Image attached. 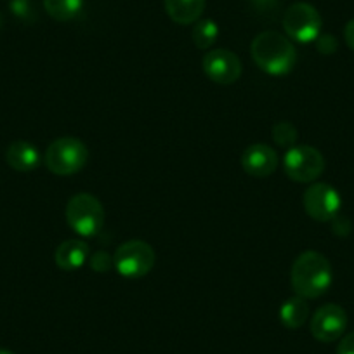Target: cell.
<instances>
[{
	"mask_svg": "<svg viewBox=\"0 0 354 354\" xmlns=\"http://www.w3.org/2000/svg\"><path fill=\"white\" fill-rule=\"evenodd\" d=\"M155 250L142 240H131L122 243L113 255V266L118 274L129 280L142 278L155 266Z\"/></svg>",
	"mask_w": 354,
	"mask_h": 354,
	"instance_id": "5b68a950",
	"label": "cell"
},
{
	"mask_svg": "<svg viewBox=\"0 0 354 354\" xmlns=\"http://www.w3.org/2000/svg\"><path fill=\"white\" fill-rule=\"evenodd\" d=\"M66 223L71 230L84 238L100 234L104 226V209L100 200L91 193H78L66 203Z\"/></svg>",
	"mask_w": 354,
	"mask_h": 354,
	"instance_id": "3957f363",
	"label": "cell"
},
{
	"mask_svg": "<svg viewBox=\"0 0 354 354\" xmlns=\"http://www.w3.org/2000/svg\"><path fill=\"white\" fill-rule=\"evenodd\" d=\"M273 139L281 148H292L297 141V129L292 122H278L273 125Z\"/></svg>",
	"mask_w": 354,
	"mask_h": 354,
	"instance_id": "ac0fdd59",
	"label": "cell"
},
{
	"mask_svg": "<svg viewBox=\"0 0 354 354\" xmlns=\"http://www.w3.org/2000/svg\"><path fill=\"white\" fill-rule=\"evenodd\" d=\"M217 37H219V26L214 19H198L193 26L192 39L200 50L210 49L216 44Z\"/></svg>",
	"mask_w": 354,
	"mask_h": 354,
	"instance_id": "e0dca14e",
	"label": "cell"
},
{
	"mask_svg": "<svg viewBox=\"0 0 354 354\" xmlns=\"http://www.w3.org/2000/svg\"><path fill=\"white\" fill-rule=\"evenodd\" d=\"M347 328V313L339 304H325L313 315L311 333L316 340L330 344L339 340Z\"/></svg>",
	"mask_w": 354,
	"mask_h": 354,
	"instance_id": "9c48e42d",
	"label": "cell"
},
{
	"mask_svg": "<svg viewBox=\"0 0 354 354\" xmlns=\"http://www.w3.org/2000/svg\"><path fill=\"white\" fill-rule=\"evenodd\" d=\"M330 223H332V227L333 231H335V234H339V236H347V234L351 233V223L346 219V217L337 216L335 219L330 221Z\"/></svg>",
	"mask_w": 354,
	"mask_h": 354,
	"instance_id": "7402d4cb",
	"label": "cell"
},
{
	"mask_svg": "<svg viewBox=\"0 0 354 354\" xmlns=\"http://www.w3.org/2000/svg\"><path fill=\"white\" fill-rule=\"evenodd\" d=\"M308 316H309L308 302H306V299L299 297V295L297 297L287 299L280 309L281 323H283V326H287V328L290 330L301 328V326L306 323V319H308Z\"/></svg>",
	"mask_w": 354,
	"mask_h": 354,
	"instance_id": "9a60e30c",
	"label": "cell"
},
{
	"mask_svg": "<svg viewBox=\"0 0 354 354\" xmlns=\"http://www.w3.org/2000/svg\"><path fill=\"white\" fill-rule=\"evenodd\" d=\"M316 47H318V50L322 54H333L339 49V44H337L333 35H319L316 39Z\"/></svg>",
	"mask_w": 354,
	"mask_h": 354,
	"instance_id": "ffe728a7",
	"label": "cell"
},
{
	"mask_svg": "<svg viewBox=\"0 0 354 354\" xmlns=\"http://www.w3.org/2000/svg\"><path fill=\"white\" fill-rule=\"evenodd\" d=\"M113 264V257L106 254V252H96L91 259V266H93V270L97 271V273H104L108 271Z\"/></svg>",
	"mask_w": 354,
	"mask_h": 354,
	"instance_id": "d6986e66",
	"label": "cell"
},
{
	"mask_svg": "<svg viewBox=\"0 0 354 354\" xmlns=\"http://www.w3.org/2000/svg\"><path fill=\"white\" fill-rule=\"evenodd\" d=\"M0 354H15V353H12V351H9V349H0Z\"/></svg>",
	"mask_w": 354,
	"mask_h": 354,
	"instance_id": "cb8c5ba5",
	"label": "cell"
},
{
	"mask_svg": "<svg viewBox=\"0 0 354 354\" xmlns=\"http://www.w3.org/2000/svg\"><path fill=\"white\" fill-rule=\"evenodd\" d=\"M292 288L302 299H316L326 294L333 281L332 264L323 254L302 252L292 264Z\"/></svg>",
	"mask_w": 354,
	"mask_h": 354,
	"instance_id": "6da1fadb",
	"label": "cell"
},
{
	"mask_svg": "<svg viewBox=\"0 0 354 354\" xmlns=\"http://www.w3.org/2000/svg\"><path fill=\"white\" fill-rule=\"evenodd\" d=\"M88 160V149L84 141L64 136L49 145L46 151V165L56 176H73L80 172Z\"/></svg>",
	"mask_w": 354,
	"mask_h": 354,
	"instance_id": "277c9868",
	"label": "cell"
},
{
	"mask_svg": "<svg viewBox=\"0 0 354 354\" xmlns=\"http://www.w3.org/2000/svg\"><path fill=\"white\" fill-rule=\"evenodd\" d=\"M344 39H346L347 47L351 50H354V19L347 21L346 28H344Z\"/></svg>",
	"mask_w": 354,
	"mask_h": 354,
	"instance_id": "603a6c76",
	"label": "cell"
},
{
	"mask_svg": "<svg viewBox=\"0 0 354 354\" xmlns=\"http://www.w3.org/2000/svg\"><path fill=\"white\" fill-rule=\"evenodd\" d=\"M322 26L323 21L318 9L308 2H295L283 15V30L295 42H316L322 35Z\"/></svg>",
	"mask_w": 354,
	"mask_h": 354,
	"instance_id": "8992f818",
	"label": "cell"
},
{
	"mask_svg": "<svg viewBox=\"0 0 354 354\" xmlns=\"http://www.w3.org/2000/svg\"><path fill=\"white\" fill-rule=\"evenodd\" d=\"M207 0H163L169 18L177 25H193L202 18Z\"/></svg>",
	"mask_w": 354,
	"mask_h": 354,
	"instance_id": "5bb4252c",
	"label": "cell"
},
{
	"mask_svg": "<svg viewBox=\"0 0 354 354\" xmlns=\"http://www.w3.org/2000/svg\"><path fill=\"white\" fill-rule=\"evenodd\" d=\"M203 73L219 85H231L241 77V61L227 49H214L203 56Z\"/></svg>",
	"mask_w": 354,
	"mask_h": 354,
	"instance_id": "30bf717a",
	"label": "cell"
},
{
	"mask_svg": "<svg viewBox=\"0 0 354 354\" xmlns=\"http://www.w3.org/2000/svg\"><path fill=\"white\" fill-rule=\"evenodd\" d=\"M337 354H354V332L340 337V342L337 346Z\"/></svg>",
	"mask_w": 354,
	"mask_h": 354,
	"instance_id": "44dd1931",
	"label": "cell"
},
{
	"mask_svg": "<svg viewBox=\"0 0 354 354\" xmlns=\"http://www.w3.org/2000/svg\"><path fill=\"white\" fill-rule=\"evenodd\" d=\"M283 169L292 181L315 183L325 170V158L313 146H292L283 156Z\"/></svg>",
	"mask_w": 354,
	"mask_h": 354,
	"instance_id": "52a82bcc",
	"label": "cell"
},
{
	"mask_svg": "<svg viewBox=\"0 0 354 354\" xmlns=\"http://www.w3.org/2000/svg\"><path fill=\"white\" fill-rule=\"evenodd\" d=\"M6 162L18 172H30L40 165V153L32 142L15 141L6 149Z\"/></svg>",
	"mask_w": 354,
	"mask_h": 354,
	"instance_id": "4fadbf2b",
	"label": "cell"
},
{
	"mask_svg": "<svg viewBox=\"0 0 354 354\" xmlns=\"http://www.w3.org/2000/svg\"><path fill=\"white\" fill-rule=\"evenodd\" d=\"M252 59L268 75H287L297 63V50L294 44L281 33L268 30L252 40Z\"/></svg>",
	"mask_w": 354,
	"mask_h": 354,
	"instance_id": "7a4b0ae2",
	"label": "cell"
},
{
	"mask_svg": "<svg viewBox=\"0 0 354 354\" xmlns=\"http://www.w3.org/2000/svg\"><path fill=\"white\" fill-rule=\"evenodd\" d=\"M302 205L311 219L318 223H330L339 216L342 198L333 186L326 183H315L302 195Z\"/></svg>",
	"mask_w": 354,
	"mask_h": 354,
	"instance_id": "ba28073f",
	"label": "cell"
},
{
	"mask_svg": "<svg viewBox=\"0 0 354 354\" xmlns=\"http://www.w3.org/2000/svg\"><path fill=\"white\" fill-rule=\"evenodd\" d=\"M88 245L80 240H66L56 248L54 252V261L56 266L63 271L80 270L82 266L88 261Z\"/></svg>",
	"mask_w": 354,
	"mask_h": 354,
	"instance_id": "7c38bea8",
	"label": "cell"
},
{
	"mask_svg": "<svg viewBox=\"0 0 354 354\" xmlns=\"http://www.w3.org/2000/svg\"><path fill=\"white\" fill-rule=\"evenodd\" d=\"M241 167L245 172L252 177H268L277 170L278 155L271 146L268 145H252L241 155Z\"/></svg>",
	"mask_w": 354,
	"mask_h": 354,
	"instance_id": "8fae6325",
	"label": "cell"
},
{
	"mask_svg": "<svg viewBox=\"0 0 354 354\" xmlns=\"http://www.w3.org/2000/svg\"><path fill=\"white\" fill-rule=\"evenodd\" d=\"M84 0H44V9L56 21H71L80 15Z\"/></svg>",
	"mask_w": 354,
	"mask_h": 354,
	"instance_id": "2e32d148",
	"label": "cell"
}]
</instances>
